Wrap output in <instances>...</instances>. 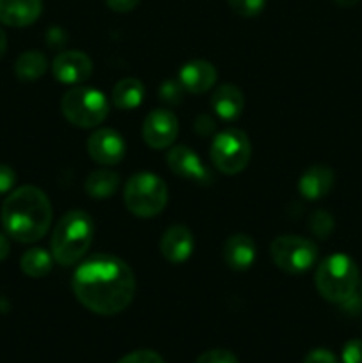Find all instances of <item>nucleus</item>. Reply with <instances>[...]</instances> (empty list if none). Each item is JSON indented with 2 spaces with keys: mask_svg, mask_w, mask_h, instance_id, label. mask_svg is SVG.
I'll list each match as a JSON object with an SVG mask.
<instances>
[{
  "mask_svg": "<svg viewBox=\"0 0 362 363\" xmlns=\"http://www.w3.org/2000/svg\"><path fill=\"white\" fill-rule=\"evenodd\" d=\"M165 162L174 176L183 177V179L199 184V186H209L213 183L212 170L202 163V160L188 145H176V147L170 149L165 156Z\"/></svg>",
  "mask_w": 362,
  "mask_h": 363,
  "instance_id": "10",
  "label": "nucleus"
},
{
  "mask_svg": "<svg viewBox=\"0 0 362 363\" xmlns=\"http://www.w3.org/2000/svg\"><path fill=\"white\" fill-rule=\"evenodd\" d=\"M14 183H16V172L9 165L0 163V195L9 194L13 190Z\"/></svg>",
  "mask_w": 362,
  "mask_h": 363,
  "instance_id": "29",
  "label": "nucleus"
},
{
  "mask_svg": "<svg viewBox=\"0 0 362 363\" xmlns=\"http://www.w3.org/2000/svg\"><path fill=\"white\" fill-rule=\"evenodd\" d=\"M60 112L64 119L75 128L91 130L99 126L109 117L110 103L102 91L85 85H75L64 92L60 99Z\"/></svg>",
  "mask_w": 362,
  "mask_h": 363,
  "instance_id": "5",
  "label": "nucleus"
},
{
  "mask_svg": "<svg viewBox=\"0 0 362 363\" xmlns=\"http://www.w3.org/2000/svg\"><path fill=\"white\" fill-rule=\"evenodd\" d=\"M304 363H339L336 354L329 350H312L311 353L305 357Z\"/></svg>",
  "mask_w": 362,
  "mask_h": 363,
  "instance_id": "31",
  "label": "nucleus"
},
{
  "mask_svg": "<svg viewBox=\"0 0 362 363\" xmlns=\"http://www.w3.org/2000/svg\"><path fill=\"white\" fill-rule=\"evenodd\" d=\"M270 255L272 261L280 272L290 273V275H298L312 266L318 261V247L314 241L307 238L295 236V234H284V236L275 238L270 245Z\"/></svg>",
  "mask_w": 362,
  "mask_h": 363,
  "instance_id": "8",
  "label": "nucleus"
},
{
  "mask_svg": "<svg viewBox=\"0 0 362 363\" xmlns=\"http://www.w3.org/2000/svg\"><path fill=\"white\" fill-rule=\"evenodd\" d=\"M195 363H238V358L229 350H209L202 353Z\"/></svg>",
  "mask_w": 362,
  "mask_h": 363,
  "instance_id": "26",
  "label": "nucleus"
},
{
  "mask_svg": "<svg viewBox=\"0 0 362 363\" xmlns=\"http://www.w3.org/2000/svg\"><path fill=\"white\" fill-rule=\"evenodd\" d=\"M146 96V87L137 78H123L112 89V105L117 110L130 112L142 105Z\"/></svg>",
  "mask_w": 362,
  "mask_h": 363,
  "instance_id": "19",
  "label": "nucleus"
},
{
  "mask_svg": "<svg viewBox=\"0 0 362 363\" xmlns=\"http://www.w3.org/2000/svg\"><path fill=\"white\" fill-rule=\"evenodd\" d=\"M194 234L188 227L177 225L169 227L163 233L162 240H160V252H162L163 259L169 261L170 264H181V262L188 261L194 252Z\"/></svg>",
  "mask_w": 362,
  "mask_h": 363,
  "instance_id": "13",
  "label": "nucleus"
},
{
  "mask_svg": "<svg viewBox=\"0 0 362 363\" xmlns=\"http://www.w3.org/2000/svg\"><path fill=\"white\" fill-rule=\"evenodd\" d=\"M343 363H362V340H350L343 347Z\"/></svg>",
  "mask_w": 362,
  "mask_h": 363,
  "instance_id": "28",
  "label": "nucleus"
},
{
  "mask_svg": "<svg viewBox=\"0 0 362 363\" xmlns=\"http://www.w3.org/2000/svg\"><path fill=\"white\" fill-rule=\"evenodd\" d=\"M229 7L241 18H254L263 13L266 0H227Z\"/></svg>",
  "mask_w": 362,
  "mask_h": 363,
  "instance_id": "25",
  "label": "nucleus"
},
{
  "mask_svg": "<svg viewBox=\"0 0 362 363\" xmlns=\"http://www.w3.org/2000/svg\"><path fill=\"white\" fill-rule=\"evenodd\" d=\"M124 206L138 218H153L165 209L169 188L165 181L151 172L133 174L124 184Z\"/></svg>",
  "mask_w": 362,
  "mask_h": 363,
  "instance_id": "6",
  "label": "nucleus"
},
{
  "mask_svg": "<svg viewBox=\"0 0 362 363\" xmlns=\"http://www.w3.org/2000/svg\"><path fill=\"white\" fill-rule=\"evenodd\" d=\"M334 186V172L327 165H312L298 179V191L307 201L327 197Z\"/></svg>",
  "mask_w": 362,
  "mask_h": 363,
  "instance_id": "18",
  "label": "nucleus"
},
{
  "mask_svg": "<svg viewBox=\"0 0 362 363\" xmlns=\"http://www.w3.org/2000/svg\"><path fill=\"white\" fill-rule=\"evenodd\" d=\"M0 218L7 236L18 243H35L52 227V202L41 188L25 184L7 195Z\"/></svg>",
  "mask_w": 362,
  "mask_h": 363,
  "instance_id": "2",
  "label": "nucleus"
},
{
  "mask_svg": "<svg viewBox=\"0 0 362 363\" xmlns=\"http://www.w3.org/2000/svg\"><path fill=\"white\" fill-rule=\"evenodd\" d=\"M7 238H9L7 234L0 233V262H2L11 252V243H9V240H7Z\"/></svg>",
  "mask_w": 362,
  "mask_h": 363,
  "instance_id": "33",
  "label": "nucleus"
},
{
  "mask_svg": "<svg viewBox=\"0 0 362 363\" xmlns=\"http://www.w3.org/2000/svg\"><path fill=\"white\" fill-rule=\"evenodd\" d=\"M334 2H336L339 7H353L357 6L361 0H334Z\"/></svg>",
  "mask_w": 362,
  "mask_h": 363,
  "instance_id": "35",
  "label": "nucleus"
},
{
  "mask_svg": "<svg viewBox=\"0 0 362 363\" xmlns=\"http://www.w3.org/2000/svg\"><path fill=\"white\" fill-rule=\"evenodd\" d=\"M6 52H7V35L6 32H4V28H0V59L6 55Z\"/></svg>",
  "mask_w": 362,
  "mask_h": 363,
  "instance_id": "34",
  "label": "nucleus"
},
{
  "mask_svg": "<svg viewBox=\"0 0 362 363\" xmlns=\"http://www.w3.org/2000/svg\"><path fill=\"white\" fill-rule=\"evenodd\" d=\"M256 248L254 240L247 234H233L224 241L222 259L227 268L233 272H247L256 261Z\"/></svg>",
  "mask_w": 362,
  "mask_h": 363,
  "instance_id": "15",
  "label": "nucleus"
},
{
  "mask_svg": "<svg viewBox=\"0 0 362 363\" xmlns=\"http://www.w3.org/2000/svg\"><path fill=\"white\" fill-rule=\"evenodd\" d=\"M216 77H219V73H216L215 66L202 59L183 64L180 73H177L180 84L190 94H204V92H208L216 84Z\"/></svg>",
  "mask_w": 362,
  "mask_h": 363,
  "instance_id": "14",
  "label": "nucleus"
},
{
  "mask_svg": "<svg viewBox=\"0 0 362 363\" xmlns=\"http://www.w3.org/2000/svg\"><path fill=\"white\" fill-rule=\"evenodd\" d=\"M180 133V121L170 110L156 108L146 116L142 124V138L151 149L162 151L176 142Z\"/></svg>",
  "mask_w": 362,
  "mask_h": 363,
  "instance_id": "9",
  "label": "nucleus"
},
{
  "mask_svg": "<svg viewBox=\"0 0 362 363\" xmlns=\"http://www.w3.org/2000/svg\"><path fill=\"white\" fill-rule=\"evenodd\" d=\"M117 363H165L156 351L151 350H138L133 353H128L126 357L121 358Z\"/></svg>",
  "mask_w": 362,
  "mask_h": 363,
  "instance_id": "27",
  "label": "nucleus"
},
{
  "mask_svg": "<svg viewBox=\"0 0 362 363\" xmlns=\"http://www.w3.org/2000/svg\"><path fill=\"white\" fill-rule=\"evenodd\" d=\"M94 238V222L91 215L82 209L67 211L55 223L50 240V254L62 268L82 261L89 252Z\"/></svg>",
  "mask_w": 362,
  "mask_h": 363,
  "instance_id": "3",
  "label": "nucleus"
},
{
  "mask_svg": "<svg viewBox=\"0 0 362 363\" xmlns=\"http://www.w3.org/2000/svg\"><path fill=\"white\" fill-rule=\"evenodd\" d=\"M252 158V144L247 133L238 128H227L215 135L209 145V160L219 172L236 176L247 169Z\"/></svg>",
  "mask_w": 362,
  "mask_h": 363,
  "instance_id": "7",
  "label": "nucleus"
},
{
  "mask_svg": "<svg viewBox=\"0 0 362 363\" xmlns=\"http://www.w3.org/2000/svg\"><path fill=\"white\" fill-rule=\"evenodd\" d=\"M358 282V266L344 254H334L323 259L314 275L316 289L330 303H346L355 296Z\"/></svg>",
  "mask_w": 362,
  "mask_h": 363,
  "instance_id": "4",
  "label": "nucleus"
},
{
  "mask_svg": "<svg viewBox=\"0 0 362 363\" xmlns=\"http://www.w3.org/2000/svg\"><path fill=\"white\" fill-rule=\"evenodd\" d=\"M75 298L98 315H116L130 307L137 282L123 259L98 254L82 262L71 280Z\"/></svg>",
  "mask_w": 362,
  "mask_h": 363,
  "instance_id": "1",
  "label": "nucleus"
},
{
  "mask_svg": "<svg viewBox=\"0 0 362 363\" xmlns=\"http://www.w3.org/2000/svg\"><path fill=\"white\" fill-rule=\"evenodd\" d=\"M52 73L64 85H82L92 74V60L87 53L66 50L53 57Z\"/></svg>",
  "mask_w": 362,
  "mask_h": 363,
  "instance_id": "12",
  "label": "nucleus"
},
{
  "mask_svg": "<svg viewBox=\"0 0 362 363\" xmlns=\"http://www.w3.org/2000/svg\"><path fill=\"white\" fill-rule=\"evenodd\" d=\"M309 229L319 240H327L330 236V233L334 230V218L330 213L318 209V211L312 213L309 216Z\"/></svg>",
  "mask_w": 362,
  "mask_h": 363,
  "instance_id": "23",
  "label": "nucleus"
},
{
  "mask_svg": "<svg viewBox=\"0 0 362 363\" xmlns=\"http://www.w3.org/2000/svg\"><path fill=\"white\" fill-rule=\"evenodd\" d=\"M215 128H216L215 121H213L209 116H206V113H201L194 123V130L197 131L201 137H208V135H212L213 131H215Z\"/></svg>",
  "mask_w": 362,
  "mask_h": 363,
  "instance_id": "30",
  "label": "nucleus"
},
{
  "mask_svg": "<svg viewBox=\"0 0 362 363\" xmlns=\"http://www.w3.org/2000/svg\"><path fill=\"white\" fill-rule=\"evenodd\" d=\"M43 13V0H0V23L7 27H28Z\"/></svg>",
  "mask_w": 362,
  "mask_h": 363,
  "instance_id": "16",
  "label": "nucleus"
},
{
  "mask_svg": "<svg viewBox=\"0 0 362 363\" xmlns=\"http://www.w3.org/2000/svg\"><path fill=\"white\" fill-rule=\"evenodd\" d=\"M361 286H362V280H361Z\"/></svg>",
  "mask_w": 362,
  "mask_h": 363,
  "instance_id": "36",
  "label": "nucleus"
},
{
  "mask_svg": "<svg viewBox=\"0 0 362 363\" xmlns=\"http://www.w3.org/2000/svg\"><path fill=\"white\" fill-rule=\"evenodd\" d=\"M87 152L92 162L103 167H112L123 162L126 155V142L123 135L112 128H99L89 137Z\"/></svg>",
  "mask_w": 362,
  "mask_h": 363,
  "instance_id": "11",
  "label": "nucleus"
},
{
  "mask_svg": "<svg viewBox=\"0 0 362 363\" xmlns=\"http://www.w3.org/2000/svg\"><path fill=\"white\" fill-rule=\"evenodd\" d=\"M185 89L183 85L180 84V80H165L162 82L158 89V96H160V101L167 103L170 106H176L183 101V94H185Z\"/></svg>",
  "mask_w": 362,
  "mask_h": 363,
  "instance_id": "24",
  "label": "nucleus"
},
{
  "mask_svg": "<svg viewBox=\"0 0 362 363\" xmlns=\"http://www.w3.org/2000/svg\"><path fill=\"white\" fill-rule=\"evenodd\" d=\"M119 174L110 169H96L87 176L84 188L85 194L91 199L105 201V199H110L112 195H116V191L119 190Z\"/></svg>",
  "mask_w": 362,
  "mask_h": 363,
  "instance_id": "20",
  "label": "nucleus"
},
{
  "mask_svg": "<svg viewBox=\"0 0 362 363\" xmlns=\"http://www.w3.org/2000/svg\"><path fill=\"white\" fill-rule=\"evenodd\" d=\"M48 69V59L39 50L23 52L14 62V74L20 82H35Z\"/></svg>",
  "mask_w": 362,
  "mask_h": 363,
  "instance_id": "21",
  "label": "nucleus"
},
{
  "mask_svg": "<svg viewBox=\"0 0 362 363\" xmlns=\"http://www.w3.org/2000/svg\"><path fill=\"white\" fill-rule=\"evenodd\" d=\"M245 106L243 92L233 84H222L212 94V108L222 121L233 123L241 116Z\"/></svg>",
  "mask_w": 362,
  "mask_h": 363,
  "instance_id": "17",
  "label": "nucleus"
},
{
  "mask_svg": "<svg viewBox=\"0 0 362 363\" xmlns=\"http://www.w3.org/2000/svg\"><path fill=\"white\" fill-rule=\"evenodd\" d=\"M53 257L45 248H31L20 259V268L31 279H43L52 272Z\"/></svg>",
  "mask_w": 362,
  "mask_h": 363,
  "instance_id": "22",
  "label": "nucleus"
},
{
  "mask_svg": "<svg viewBox=\"0 0 362 363\" xmlns=\"http://www.w3.org/2000/svg\"><path fill=\"white\" fill-rule=\"evenodd\" d=\"M105 2L114 13H130L138 6L141 0H105Z\"/></svg>",
  "mask_w": 362,
  "mask_h": 363,
  "instance_id": "32",
  "label": "nucleus"
}]
</instances>
